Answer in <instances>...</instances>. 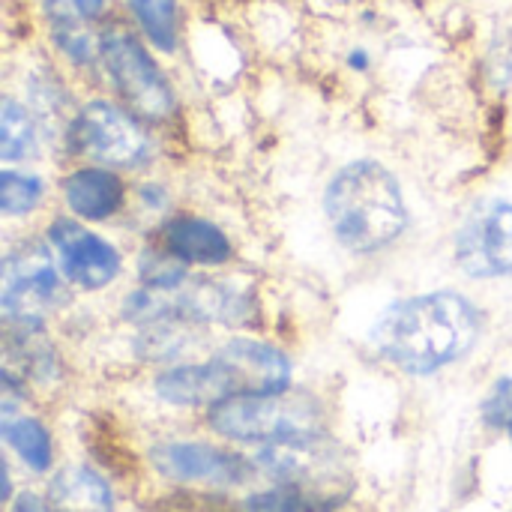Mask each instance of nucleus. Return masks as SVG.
I'll return each instance as SVG.
<instances>
[{
  "label": "nucleus",
  "mask_w": 512,
  "mask_h": 512,
  "mask_svg": "<svg viewBox=\"0 0 512 512\" xmlns=\"http://www.w3.org/2000/svg\"><path fill=\"white\" fill-rule=\"evenodd\" d=\"M126 318L153 324V321H222L237 324L249 315L243 294L228 291L213 282H180L174 288H144L126 300Z\"/></svg>",
  "instance_id": "4"
},
{
  "label": "nucleus",
  "mask_w": 512,
  "mask_h": 512,
  "mask_svg": "<svg viewBox=\"0 0 512 512\" xmlns=\"http://www.w3.org/2000/svg\"><path fill=\"white\" fill-rule=\"evenodd\" d=\"M510 429H512V426H510Z\"/></svg>",
  "instance_id": "25"
},
{
  "label": "nucleus",
  "mask_w": 512,
  "mask_h": 512,
  "mask_svg": "<svg viewBox=\"0 0 512 512\" xmlns=\"http://www.w3.org/2000/svg\"><path fill=\"white\" fill-rule=\"evenodd\" d=\"M42 198V180L18 171H3L0 174V210L6 216H21L33 210Z\"/></svg>",
  "instance_id": "20"
},
{
  "label": "nucleus",
  "mask_w": 512,
  "mask_h": 512,
  "mask_svg": "<svg viewBox=\"0 0 512 512\" xmlns=\"http://www.w3.org/2000/svg\"><path fill=\"white\" fill-rule=\"evenodd\" d=\"M324 210L336 237L354 252H375L393 243L408 222L402 189L378 162L345 165L327 186Z\"/></svg>",
  "instance_id": "2"
},
{
  "label": "nucleus",
  "mask_w": 512,
  "mask_h": 512,
  "mask_svg": "<svg viewBox=\"0 0 512 512\" xmlns=\"http://www.w3.org/2000/svg\"><path fill=\"white\" fill-rule=\"evenodd\" d=\"M72 144L105 165L132 168L150 159V138L120 108L108 102H90L72 123Z\"/></svg>",
  "instance_id": "8"
},
{
  "label": "nucleus",
  "mask_w": 512,
  "mask_h": 512,
  "mask_svg": "<svg viewBox=\"0 0 512 512\" xmlns=\"http://www.w3.org/2000/svg\"><path fill=\"white\" fill-rule=\"evenodd\" d=\"M75 3V9L84 15V18H96L99 12H102V6H105V0H72Z\"/></svg>",
  "instance_id": "24"
},
{
  "label": "nucleus",
  "mask_w": 512,
  "mask_h": 512,
  "mask_svg": "<svg viewBox=\"0 0 512 512\" xmlns=\"http://www.w3.org/2000/svg\"><path fill=\"white\" fill-rule=\"evenodd\" d=\"M210 426L246 444H285L321 438L324 411L309 393H252L234 396L210 408Z\"/></svg>",
  "instance_id": "3"
},
{
  "label": "nucleus",
  "mask_w": 512,
  "mask_h": 512,
  "mask_svg": "<svg viewBox=\"0 0 512 512\" xmlns=\"http://www.w3.org/2000/svg\"><path fill=\"white\" fill-rule=\"evenodd\" d=\"M99 51H102L105 69H108L117 93L126 99V105L135 114H141L147 120H162L171 114V108H174L171 87H168L165 75L159 72V66L144 51V45L129 30H120V27L105 30Z\"/></svg>",
  "instance_id": "5"
},
{
  "label": "nucleus",
  "mask_w": 512,
  "mask_h": 512,
  "mask_svg": "<svg viewBox=\"0 0 512 512\" xmlns=\"http://www.w3.org/2000/svg\"><path fill=\"white\" fill-rule=\"evenodd\" d=\"M51 243L57 249L66 279L78 288H105L120 270V255L114 252V246H108L102 237L90 234L72 219H57L51 225Z\"/></svg>",
  "instance_id": "10"
},
{
  "label": "nucleus",
  "mask_w": 512,
  "mask_h": 512,
  "mask_svg": "<svg viewBox=\"0 0 512 512\" xmlns=\"http://www.w3.org/2000/svg\"><path fill=\"white\" fill-rule=\"evenodd\" d=\"M216 360L228 372L234 384V396L252 393H282L291 381V363L282 351L255 342V339H234L228 342Z\"/></svg>",
  "instance_id": "11"
},
{
  "label": "nucleus",
  "mask_w": 512,
  "mask_h": 512,
  "mask_svg": "<svg viewBox=\"0 0 512 512\" xmlns=\"http://www.w3.org/2000/svg\"><path fill=\"white\" fill-rule=\"evenodd\" d=\"M483 417L495 429L512 426V378H504L495 384V390L489 393V399L483 405Z\"/></svg>",
  "instance_id": "22"
},
{
  "label": "nucleus",
  "mask_w": 512,
  "mask_h": 512,
  "mask_svg": "<svg viewBox=\"0 0 512 512\" xmlns=\"http://www.w3.org/2000/svg\"><path fill=\"white\" fill-rule=\"evenodd\" d=\"M36 147V126L33 120L27 117V111L12 102V99H3V108H0V156L9 162V159H24L30 156Z\"/></svg>",
  "instance_id": "18"
},
{
  "label": "nucleus",
  "mask_w": 512,
  "mask_h": 512,
  "mask_svg": "<svg viewBox=\"0 0 512 512\" xmlns=\"http://www.w3.org/2000/svg\"><path fill=\"white\" fill-rule=\"evenodd\" d=\"M63 192H66V204L81 219H108L123 204L120 177L99 171V168H84V171L72 174L66 180Z\"/></svg>",
  "instance_id": "15"
},
{
  "label": "nucleus",
  "mask_w": 512,
  "mask_h": 512,
  "mask_svg": "<svg viewBox=\"0 0 512 512\" xmlns=\"http://www.w3.org/2000/svg\"><path fill=\"white\" fill-rule=\"evenodd\" d=\"M168 252L186 264H225L231 258L228 237L204 219H174L165 228Z\"/></svg>",
  "instance_id": "14"
},
{
  "label": "nucleus",
  "mask_w": 512,
  "mask_h": 512,
  "mask_svg": "<svg viewBox=\"0 0 512 512\" xmlns=\"http://www.w3.org/2000/svg\"><path fill=\"white\" fill-rule=\"evenodd\" d=\"M156 393L171 402V405H183V408H195V405H219L225 399H234V387L228 372L219 366V360L213 357L210 363H195V366H177L168 369L165 375H159L156 381Z\"/></svg>",
  "instance_id": "12"
},
{
  "label": "nucleus",
  "mask_w": 512,
  "mask_h": 512,
  "mask_svg": "<svg viewBox=\"0 0 512 512\" xmlns=\"http://www.w3.org/2000/svg\"><path fill=\"white\" fill-rule=\"evenodd\" d=\"M456 264L474 279L512 273V204L504 198L480 201L456 234Z\"/></svg>",
  "instance_id": "7"
},
{
  "label": "nucleus",
  "mask_w": 512,
  "mask_h": 512,
  "mask_svg": "<svg viewBox=\"0 0 512 512\" xmlns=\"http://www.w3.org/2000/svg\"><path fill=\"white\" fill-rule=\"evenodd\" d=\"M12 512H54L51 507H45L36 495H21L18 501H15V510Z\"/></svg>",
  "instance_id": "23"
},
{
  "label": "nucleus",
  "mask_w": 512,
  "mask_h": 512,
  "mask_svg": "<svg viewBox=\"0 0 512 512\" xmlns=\"http://www.w3.org/2000/svg\"><path fill=\"white\" fill-rule=\"evenodd\" d=\"M48 507L54 512H114V495L96 471L69 465L51 477Z\"/></svg>",
  "instance_id": "13"
},
{
  "label": "nucleus",
  "mask_w": 512,
  "mask_h": 512,
  "mask_svg": "<svg viewBox=\"0 0 512 512\" xmlns=\"http://www.w3.org/2000/svg\"><path fill=\"white\" fill-rule=\"evenodd\" d=\"M480 336V312L462 294L438 291L393 303L372 327L381 357L411 375H432L465 357Z\"/></svg>",
  "instance_id": "1"
},
{
  "label": "nucleus",
  "mask_w": 512,
  "mask_h": 512,
  "mask_svg": "<svg viewBox=\"0 0 512 512\" xmlns=\"http://www.w3.org/2000/svg\"><path fill=\"white\" fill-rule=\"evenodd\" d=\"M153 468L177 483H210V486H237L249 480L252 468L246 459L216 450L210 444H189V441H171L159 444L150 453Z\"/></svg>",
  "instance_id": "9"
},
{
  "label": "nucleus",
  "mask_w": 512,
  "mask_h": 512,
  "mask_svg": "<svg viewBox=\"0 0 512 512\" xmlns=\"http://www.w3.org/2000/svg\"><path fill=\"white\" fill-rule=\"evenodd\" d=\"M81 18L84 15L78 9H72L66 0H45V21H48L51 39L78 66L93 60V39L84 30Z\"/></svg>",
  "instance_id": "17"
},
{
  "label": "nucleus",
  "mask_w": 512,
  "mask_h": 512,
  "mask_svg": "<svg viewBox=\"0 0 512 512\" xmlns=\"http://www.w3.org/2000/svg\"><path fill=\"white\" fill-rule=\"evenodd\" d=\"M150 36V42L162 51H174L177 45V6L174 0H126Z\"/></svg>",
  "instance_id": "19"
},
{
  "label": "nucleus",
  "mask_w": 512,
  "mask_h": 512,
  "mask_svg": "<svg viewBox=\"0 0 512 512\" xmlns=\"http://www.w3.org/2000/svg\"><path fill=\"white\" fill-rule=\"evenodd\" d=\"M54 297H57V273L51 255L36 243L15 249L3 264V282H0L3 318L18 330H39Z\"/></svg>",
  "instance_id": "6"
},
{
  "label": "nucleus",
  "mask_w": 512,
  "mask_h": 512,
  "mask_svg": "<svg viewBox=\"0 0 512 512\" xmlns=\"http://www.w3.org/2000/svg\"><path fill=\"white\" fill-rule=\"evenodd\" d=\"M141 279L147 288H174L186 282V273H183V264L168 261L162 255H150V258H141Z\"/></svg>",
  "instance_id": "21"
},
{
  "label": "nucleus",
  "mask_w": 512,
  "mask_h": 512,
  "mask_svg": "<svg viewBox=\"0 0 512 512\" xmlns=\"http://www.w3.org/2000/svg\"><path fill=\"white\" fill-rule=\"evenodd\" d=\"M0 429L3 438L9 441V447L33 468V471H48L51 465V438L45 432V426L33 417L15 414L12 402H3V417H0Z\"/></svg>",
  "instance_id": "16"
}]
</instances>
